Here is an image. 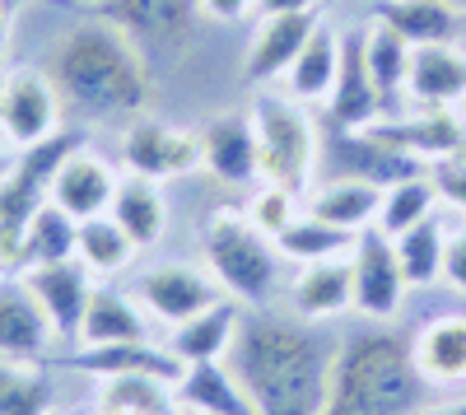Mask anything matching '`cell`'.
Returning a JSON list of instances; mask_svg holds the SVG:
<instances>
[{"label":"cell","instance_id":"cell-9","mask_svg":"<svg viewBox=\"0 0 466 415\" xmlns=\"http://www.w3.org/2000/svg\"><path fill=\"white\" fill-rule=\"evenodd\" d=\"M94 15L154 52H182L206 19L201 0H98Z\"/></svg>","mask_w":466,"mask_h":415},{"label":"cell","instance_id":"cell-44","mask_svg":"<svg viewBox=\"0 0 466 415\" xmlns=\"http://www.w3.org/2000/svg\"><path fill=\"white\" fill-rule=\"evenodd\" d=\"M415 415H466V397H448V401H434V406H420Z\"/></svg>","mask_w":466,"mask_h":415},{"label":"cell","instance_id":"cell-27","mask_svg":"<svg viewBox=\"0 0 466 415\" xmlns=\"http://www.w3.org/2000/svg\"><path fill=\"white\" fill-rule=\"evenodd\" d=\"M107 341H149V313L136 304V294L98 285L75 346H107Z\"/></svg>","mask_w":466,"mask_h":415},{"label":"cell","instance_id":"cell-14","mask_svg":"<svg viewBox=\"0 0 466 415\" xmlns=\"http://www.w3.org/2000/svg\"><path fill=\"white\" fill-rule=\"evenodd\" d=\"M378 140H387L401 155L420 159L424 168H434L443 159H452L466 145L461 122L452 117V107H415V112H392V117H378L369 127Z\"/></svg>","mask_w":466,"mask_h":415},{"label":"cell","instance_id":"cell-15","mask_svg":"<svg viewBox=\"0 0 466 415\" xmlns=\"http://www.w3.org/2000/svg\"><path fill=\"white\" fill-rule=\"evenodd\" d=\"M197 136H201V168H210L224 187L261 182L252 112H219V117H210Z\"/></svg>","mask_w":466,"mask_h":415},{"label":"cell","instance_id":"cell-39","mask_svg":"<svg viewBox=\"0 0 466 415\" xmlns=\"http://www.w3.org/2000/svg\"><path fill=\"white\" fill-rule=\"evenodd\" d=\"M299 215H303L299 210V192H285V187H270V182H261L252 192V201H248V219L266 238H276L280 229H289Z\"/></svg>","mask_w":466,"mask_h":415},{"label":"cell","instance_id":"cell-22","mask_svg":"<svg viewBox=\"0 0 466 415\" xmlns=\"http://www.w3.org/2000/svg\"><path fill=\"white\" fill-rule=\"evenodd\" d=\"M289 304H294V318H303V322H327L345 309H355L350 252L331 257V261H313V267H299V276L289 280Z\"/></svg>","mask_w":466,"mask_h":415},{"label":"cell","instance_id":"cell-16","mask_svg":"<svg viewBox=\"0 0 466 415\" xmlns=\"http://www.w3.org/2000/svg\"><path fill=\"white\" fill-rule=\"evenodd\" d=\"M322 24V10H299V15H266L248 43V61H243V75L252 85H266V80H280L289 75V66L299 61V52L308 47V37L318 33Z\"/></svg>","mask_w":466,"mask_h":415},{"label":"cell","instance_id":"cell-41","mask_svg":"<svg viewBox=\"0 0 466 415\" xmlns=\"http://www.w3.org/2000/svg\"><path fill=\"white\" fill-rule=\"evenodd\" d=\"M443 280L457 289V294H466V224L457 234H448V252H443Z\"/></svg>","mask_w":466,"mask_h":415},{"label":"cell","instance_id":"cell-30","mask_svg":"<svg viewBox=\"0 0 466 415\" xmlns=\"http://www.w3.org/2000/svg\"><path fill=\"white\" fill-rule=\"evenodd\" d=\"M378 210H382V187L350 182V177H322L313 187V201H308V215H318V219L336 224V229H350V234L378 224Z\"/></svg>","mask_w":466,"mask_h":415},{"label":"cell","instance_id":"cell-51","mask_svg":"<svg viewBox=\"0 0 466 415\" xmlns=\"http://www.w3.org/2000/svg\"><path fill=\"white\" fill-rule=\"evenodd\" d=\"M0 271H5V257H0Z\"/></svg>","mask_w":466,"mask_h":415},{"label":"cell","instance_id":"cell-46","mask_svg":"<svg viewBox=\"0 0 466 415\" xmlns=\"http://www.w3.org/2000/svg\"><path fill=\"white\" fill-rule=\"evenodd\" d=\"M89 415H122V410H107V406H98V401H94V410H89Z\"/></svg>","mask_w":466,"mask_h":415},{"label":"cell","instance_id":"cell-7","mask_svg":"<svg viewBox=\"0 0 466 415\" xmlns=\"http://www.w3.org/2000/svg\"><path fill=\"white\" fill-rule=\"evenodd\" d=\"M322 177H350V182H369V187H397L415 173H424L420 159L401 155L387 140H378L369 127H331L327 140H322V164H318Z\"/></svg>","mask_w":466,"mask_h":415},{"label":"cell","instance_id":"cell-35","mask_svg":"<svg viewBox=\"0 0 466 415\" xmlns=\"http://www.w3.org/2000/svg\"><path fill=\"white\" fill-rule=\"evenodd\" d=\"M392 243H397V261H401V271H406V285H410V289H430L434 280H443L448 229H443L434 215L420 219V224H410V229L397 234Z\"/></svg>","mask_w":466,"mask_h":415},{"label":"cell","instance_id":"cell-4","mask_svg":"<svg viewBox=\"0 0 466 415\" xmlns=\"http://www.w3.org/2000/svg\"><path fill=\"white\" fill-rule=\"evenodd\" d=\"M206 271L219 280V289L228 299H238L248 309H266L280 289V252L276 238H266L257 224L248 219V210H215L206 219Z\"/></svg>","mask_w":466,"mask_h":415},{"label":"cell","instance_id":"cell-28","mask_svg":"<svg viewBox=\"0 0 466 415\" xmlns=\"http://www.w3.org/2000/svg\"><path fill=\"white\" fill-rule=\"evenodd\" d=\"M164 182H149V177H136V173H127L122 177V187H116V197H112V219L127 229V238L145 252V248H154L164 238V229H168V201H164V192H159Z\"/></svg>","mask_w":466,"mask_h":415},{"label":"cell","instance_id":"cell-21","mask_svg":"<svg viewBox=\"0 0 466 415\" xmlns=\"http://www.w3.org/2000/svg\"><path fill=\"white\" fill-rule=\"evenodd\" d=\"M410 359L430 388H457L466 383V318L439 313L410 336Z\"/></svg>","mask_w":466,"mask_h":415},{"label":"cell","instance_id":"cell-48","mask_svg":"<svg viewBox=\"0 0 466 415\" xmlns=\"http://www.w3.org/2000/svg\"><path fill=\"white\" fill-rule=\"evenodd\" d=\"M0 107H5V75H0Z\"/></svg>","mask_w":466,"mask_h":415},{"label":"cell","instance_id":"cell-8","mask_svg":"<svg viewBox=\"0 0 466 415\" xmlns=\"http://www.w3.org/2000/svg\"><path fill=\"white\" fill-rule=\"evenodd\" d=\"M350 276H355V313L364 322H392L406 299V271L397 261V243L387 238L378 224L355 234L350 248Z\"/></svg>","mask_w":466,"mask_h":415},{"label":"cell","instance_id":"cell-32","mask_svg":"<svg viewBox=\"0 0 466 415\" xmlns=\"http://www.w3.org/2000/svg\"><path fill=\"white\" fill-rule=\"evenodd\" d=\"M56 379L43 359L0 355V415H52Z\"/></svg>","mask_w":466,"mask_h":415},{"label":"cell","instance_id":"cell-19","mask_svg":"<svg viewBox=\"0 0 466 415\" xmlns=\"http://www.w3.org/2000/svg\"><path fill=\"white\" fill-rule=\"evenodd\" d=\"M56 341L47 313L15 271H0V355L10 359H43Z\"/></svg>","mask_w":466,"mask_h":415},{"label":"cell","instance_id":"cell-37","mask_svg":"<svg viewBox=\"0 0 466 415\" xmlns=\"http://www.w3.org/2000/svg\"><path fill=\"white\" fill-rule=\"evenodd\" d=\"M136 252H140V248L127 238V229H122V224H116L112 215L80 219V243H75V257H80L94 276H116V271H127Z\"/></svg>","mask_w":466,"mask_h":415},{"label":"cell","instance_id":"cell-42","mask_svg":"<svg viewBox=\"0 0 466 415\" xmlns=\"http://www.w3.org/2000/svg\"><path fill=\"white\" fill-rule=\"evenodd\" d=\"M248 10H257V0H201V15L219 24H238Z\"/></svg>","mask_w":466,"mask_h":415},{"label":"cell","instance_id":"cell-50","mask_svg":"<svg viewBox=\"0 0 466 415\" xmlns=\"http://www.w3.org/2000/svg\"><path fill=\"white\" fill-rule=\"evenodd\" d=\"M80 5H98V0H80Z\"/></svg>","mask_w":466,"mask_h":415},{"label":"cell","instance_id":"cell-3","mask_svg":"<svg viewBox=\"0 0 466 415\" xmlns=\"http://www.w3.org/2000/svg\"><path fill=\"white\" fill-rule=\"evenodd\" d=\"M430 397L410 359V336L387 322H364L336 341L322 415H415Z\"/></svg>","mask_w":466,"mask_h":415},{"label":"cell","instance_id":"cell-29","mask_svg":"<svg viewBox=\"0 0 466 415\" xmlns=\"http://www.w3.org/2000/svg\"><path fill=\"white\" fill-rule=\"evenodd\" d=\"M75 243H80V219H70L56 201H47L28 219V229L15 248L10 271H33V267H52V261H70Z\"/></svg>","mask_w":466,"mask_h":415},{"label":"cell","instance_id":"cell-52","mask_svg":"<svg viewBox=\"0 0 466 415\" xmlns=\"http://www.w3.org/2000/svg\"><path fill=\"white\" fill-rule=\"evenodd\" d=\"M452 5H466V0H452Z\"/></svg>","mask_w":466,"mask_h":415},{"label":"cell","instance_id":"cell-36","mask_svg":"<svg viewBox=\"0 0 466 415\" xmlns=\"http://www.w3.org/2000/svg\"><path fill=\"white\" fill-rule=\"evenodd\" d=\"M98 406L122 415H177V388L154 373H127V379H98Z\"/></svg>","mask_w":466,"mask_h":415},{"label":"cell","instance_id":"cell-12","mask_svg":"<svg viewBox=\"0 0 466 415\" xmlns=\"http://www.w3.org/2000/svg\"><path fill=\"white\" fill-rule=\"evenodd\" d=\"M136 304L149 313V322H187L219 304V280L191 261H159V267L140 271L136 280Z\"/></svg>","mask_w":466,"mask_h":415},{"label":"cell","instance_id":"cell-17","mask_svg":"<svg viewBox=\"0 0 466 415\" xmlns=\"http://www.w3.org/2000/svg\"><path fill=\"white\" fill-rule=\"evenodd\" d=\"M322 117H327V127H345V131L373 127L382 117V103H378V89L369 80V61H364V28L340 37V70L322 103Z\"/></svg>","mask_w":466,"mask_h":415},{"label":"cell","instance_id":"cell-47","mask_svg":"<svg viewBox=\"0 0 466 415\" xmlns=\"http://www.w3.org/2000/svg\"><path fill=\"white\" fill-rule=\"evenodd\" d=\"M24 5H28V0H5V10H10V15H15V10H24Z\"/></svg>","mask_w":466,"mask_h":415},{"label":"cell","instance_id":"cell-53","mask_svg":"<svg viewBox=\"0 0 466 415\" xmlns=\"http://www.w3.org/2000/svg\"><path fill=\"white\" fill-rule=\"evenodd\" d=\"M0 145H5V136H0Z\"/></svg>","mask_w":466,"mask_h":415},{"label":"cell","instance_id":"cell-2","mask_svg":"<svg viewBox=\"0 0 466 415\" xmlns=\"http://www.w3.org/2000/svg\"><path fill=\"white\" fill-rule=\"evenodd\" d=\"M52 85L61 103L85 122L140 117L149 103V66L145 47L107 19L75 24L52 52Z\"/></svg>","mask_w":466,"mask_h":415},{"label":"cell","instance_id":"cell-20","mask_svg":"<svg viewBox=\"0 0 466 415\" xmlns=\"http://www.w3.org/2000/svg\"><path fill=\"white\" fill-rule=\"evenodd\" d=\"M61 369L94 373V379H127V373H154V379L177 383V355L154 341H107V346H80L61 359Z\"/></svg>","mask_w":466,"mask_h":415},{"label":"cell","instance_id":"cell-38","mask_svg":"<svg viewBox=\"0 0 466 415\" xmlns=\"http://www.w3.org/2000/svg\"><path fill=\"white\" fill-rule=\"evenodd\" d=\"M434 206H439V187H434L430 168H424V173H415V177H406V182H397V187H387V192H382L378 229H382L387 238H397V234L410 229V224L430 219Z\"/></svg>","mask_w":466,"mask_h":415},{"label":"cell","instance_id":"cell-24","mask_svg":"<svg viewBox=\"0 0 466 415\" xmlns=\"http://www.w3.org/2000/svg\"><path fill=\"white\" fill-rule=\"evenodd\" d=\"M406 94L415 107H452L466 98V52L448 47H415Z\"/></svg>","mask_w":466,"mask_h":415},{"label":"cell","instance_id":"cell-34","mask_svg":"<svg viewBox=\"0 0 466 415\" xmlns=\"http://www.w3.org/2000/svg\"><path fill=\"white\" fill-rule=\"evenodd\" d=\"M350 248H355V234L350 229H336V224L318 219V215H299L289 229L276 234V252L285 261H294V267H313V261H331V257H345Z\"/></svg>","mask_w":466,"mask_h":415},{"label":"cell","instance_id":"cell-26","mask_svg":"<svg viewBox=\"0 0 466 415\" xmlns=\"http://www.w3.org/2000/svg\"><path fill=\"white\" fill-rule=\"evenodd\" d=\"M238 318H243V309L233 304V299H219V304H210L206 313H197V318H187V322L173 327L168 350L177 355L182 369L187 364H215V359L228 355L233 331H238Z\"/></svg>","mask_w":466,"mask_h":415},{"label":"cell","instance_id":"cell-1","mask_svg":"<svg viewBox=\"0 0 466 415\" xmlns=\"http://www.w3.org/2000/svg\"><path fill=\"white\" fill-rule=\"evenodd\" d=\"M331 355V336H322L313 322L248 309L224 364L252 397L257 415H322Z\"/></svg>","mask_w":466,"mask_h":415},{"label":"cell","instance_id":"cell-45","mask_svg":"<svg viewBox=\"0 0 466 415\" xmlns=\"http://www.w3.org/2000/svg\"><path fill=\"white\" fill-rule=\"evenodd\" d=\"M10 43V10H5V0H0V52H5Z\"/></svg>","mask_w":466,"mask_h":415},{"label":"cell","instance_id":"cell-31","mask_svg":"<svg viewBox=\"0 0 466 415\" xmlns=\"http://www.w3.org/2000/svg\"><path fill=\"white\" fill-rule=\"evenodd\" d=\"M410 43L387 28L382 19H373L364 28V61H369V80L378 89V103H382V117H392V98L406 94V75H410Z\"/></svg>","mask_w":466,"mask_h":415},{"label":"cell","instance_id":"cell-23","mask_svg":"<svg viewBox=\"0 0 466 415\" xmlns=\"http://www.w3.org/2000/svg\"><path fill=\"white\" fill-rule=\"evenodd\" d=\"M378 19L397 28L410 47H448L466 28V5H452V0H378Z\"/></svg>","mask_w":466,"mask_h":415},{"label":"cell","instance_id":"cell-5","mask_svg":"<svg viewBox=\"0 0 466 415\" xmlns=\"http://www.w3.org/2000/svg\"><path fill=\"white\" fill-rule=\"evenodd\" d=\"M252 127H257L261 182L285 187V192H303L322 164V140H318L313 117H308V103L280 98V94H257Z\"/></svg>","mask_w":466,"mask_h":415},{"label":"cell","instance_id":"cell-13","mask_svg":"<svg viewBox=\"0 0 466 415\" xmlns=\"http://www.w3.org/2000/svg\"><path fill=\"white\" fill-rule=\"evenodd\" d=\"M28 294L37 299V309L47 313L56 341H80V327H85V309L94 299V271L85 267L80 257L70 261H52V267H33V271H15Z\"/></svg>","mask_w":466,"mask_h":415},{"label":"cell","instance_id":"cell-18","mask_svg":"<svg viewBox=\"0 0 466 415\" xmlns=\"http://www.w3.org/2000/svg\"><path fill=\"white\" fill-rule=\"evenodd\" d=\"M116 187H122V177H116V168L94 155V149H70L66 164L56 168L52 177V201L70 215V219H94V215H107L112 210V197Z\"/></svg>","mask_w":466,"mask_h":415},{"label":"cell","instance_id":"cell-33","mask_svg":"<svg viewBox=\"0 0 466 415\" xmlns=\"http://www.w3.org/2000/svg\"><path fill=\"white\" fill-rule=\"evenodd\" d=\"M336 70H340V37L318 24V33L308 37V47L299 52V61L289 66V98L299 103H327L331 85H336Z\"/></svg>","mask_w":466,"mask_h":415},{"label":"cell","instance_id":"cell-11","mask_svg":"<svg viewBox=\"0 0 466 415\" xmlns=\"http://www.w3.org/2000/svg\"><path fill=\"white\" fill-rule=\"evenodd\" d=\"M122 164L136 177L149 182H173L201 168V136L197 131H182L173 122L159 117H136L122 136Z\"/></svg>","mask_w":466,"mask_h":415},{"label":"cell","instance_id":"cell-49","mask_svg":"<svg viewBox=\"0 0 466 415\" xmlns=\"http://www.w3.org/2000/svg\"><path fill=\"white\" fill-rule=\"evenodd\" d=\"M177 415H201V410H182V406H177Z\"/></svg>","mask_w":466,"mask_h":415},{"label":"cell","instance_id":"cell-6","mask_svg":"<svg viewBox=\"0 0 466 415\" xmlns=\"http://www.w3.org/2000/svg\"><path fill=\"white\" fill-rule=\"evenodd\" d=\"M70 149H80L75 131H56L43 145H28L19 155H10V168L0 177V257H5V271L15 261V248L28 229V219L52 201V177L66 164Z\"/></svg>","mask_w":466,"mask_h":415},{"label":"cell","instance_id":"cell-43","mask_svg":"<svg viewBox=\"0 0 466 415\" xmlns=\"http://www.w3.org/2000/svg\"><path fill=\"white\" fill-rule=\"evenodd\" d=\"M299 10H318V0H257V15H299Z\"/></svg>","mask_w":466,"mask_h":415},{"label":"cell","instance_id":"cell-40","mask_svg":"<svg viewBox=\"0 0 466 415\" xmlns=\"http://www.w3.org/2000/svg\"><path fill=\"white\" fill-rule=\"evenodd\" d=\"M430 177H434V187H439V197H443L448 206L466 210V145L457 149L452 159L434 164V168H430Z\"/></svg>","mask_w":466,"mask_h":415},{"label":"cell","instance_id":"cell-10","mask_svg":"<svg viewBox=\"0 0 466 415\" xmlns=\"http://www.w3.org/2000/svg\"><path fill=\"white\" fill-rule=\"evenodd\" d=\"M61 112H66V103L47 70L19 66L5 75V107H0V136H5V145L28 149V145L52 140L56 131H66Z\"/></svg>","mask_w":466,"mask_h":415},{"label":"cell","instance_id":"cell-25","mask_svg":"<svg viewBox=\"0 0 466 415\" xmlns=\"http://www.w3.org/2000/svg\"><path fill=\"white\" fill-rule=\"evenodd\" d=\"M177 406L182 410H201V415H257L252 397L243 392V383L233 379V369L224 359L215 364H187L177 373Z\"/></svg>","mask_w":466,"mask_h":415}]
</instances>
